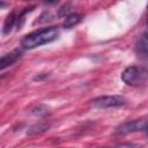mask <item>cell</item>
<instances>
[{
  "label": "cell",
  "instance_id": "obj_1",
  "mask_svg": "<svg viewBox=\"0 0 148 148\" xmlns=\"http://www.w3.org/2000/svg\"><path fill=\"white\" fill-rule=\"evenodd\" d=\"M58 36H59L58 28H54V27L44 28V29H40V30H37V31L25 35L21 39V46L23 49L31 50V49H35L40 45H44V44L56 40L58 38Z\"/></svg>",
  "mask_w": 148,
  "mask_h": 148
},
{
  "label": "cell",
  "instance_id": "obj_2",
  "mask_svg": "<svg viewBox=\"0 0 148 148\" xmlns=\"http://www.w3.org/2000/svg\"><path fill=\"white\" fill-rule=\"evenodd\" d=\"M147 72L143 68L136 66H130L125 68L121 74V80L128 86H139L145 82Z\"/></svg>",
  "mask_w": 148,
  "mask_h": 148
},
{
  "label": "cell",
  "instance_id": "obj_3",
  "mask_svg": "<svg viewBox=\"0 0 148 148\" xmlns=\"http://www.w3.org/2000/svg\"><path fill=\"white\" fill-rule=\"evenodd\" d=\"M92 105L96 108H114L121 106L126 103V98L121 95H111V96H101L91 101Z\"/></svg>",
  "mask_w": 148,
  "mask_h": 148
},
{
  "label": "cell",
  "instance_id": "obj_4",
  "mask_svg": "<svg viewBox=\"0 0 148 148\" xmlns=\"http://www.w3.org/2000/svg\"><path fill=\"white\" fill-rule=\"evenodd\" d=\"M147 123H148V118L127 121V123H124L123 125H120L116 130V133L117 134H127V133H132V132H136V131H145Z\"/></svg>",
  "mask_w": 148,
  "mask_h": 148
},
{
  "label": "cell",
  "instance_id": "obj_5",
  "mask_svg": "<svg viewBox=\"0 0 148 148\" xmlns=\"http://www.w3.org/2000/svg\"><path fill=\"white\" fill-rule=\"evenodd\" d=\"M135 52L138 54V58H140L141 60L148 61V35L147 34H143L138 40L135 46Z\"/></svg>",
  "mask_w": 148,
  "mask_h": 148
},
{
  "label": "cell",
  "instance_id": "obj_6",
  "mask_svg": "<svg viewBox=\"0 0 148 148\" xmlns=\"http://www.w3.org/2000/svg\"><path fill=\"white\" fill-rule=\"evenodd\" d=\"M21 54H22V51L18 50V49H16V50H14V51H12V52L2 56V58L0 60V68L1 69H5L6 67L13 65L21 57Z\"/></svg>",
  "mask_w": 148,
  "mask_h": 148
},
{
  "label": "cell",
  "instance_id": "obj_7",
  "mask_svg": "<svg viewBox=\"0 0 148 148\" xmlns=\"http://www.w3.org/2000/svg\"><path fill=\"white\" fill-rule=\"evenodd\" d=\"M49 128H50V124H49V123H46V121H39V123H37V124L32 125V126L28 130L27 134H28V135H36V134H40V133H43V132L47 131Z\"/></svg>",
  "mask_w": 148,
  "mask_h": 148
},
{
  "label": "cell",
  "instance_id": "obj_8",
  "mask_svg": "<svg viewBox=\"0 0 148 148\" xmlns=\"http://www.w3.org/2000/svg\"><path fill=\"white\" fill-rule=\"evenodd\" d=\"M81 21V15L77 14V13H72L71 15H68L67 17H65V21H64V28L66 29H69L74 25H76L79 22Z\"/></svg>",
  "mask_w": 148,
  "mask_h": 148
},
{
  "label": "cell",
  "instance_id": "obj_9",
  "mask_svg": "<svg viewBox=\"0 0 148 148\" xmlns=\"http://www.w3.org/2000/svg\"><path fill=\"white\" fill-rule=\"evenodd\" d=\"M14 23H15V15H14V13H10L7 16L6 21H5V24H3V34H8L12 30Z\"/></svg>",
  "mask_w": 148,
  "mask_h": 148
},
{
  "label": "cell",
  "instance_id": "obj_10",
  "mask_svg": "<svg viewBox=\"0 0 148 148\" xmlns=\"http://www.w3.org/2000/svg\"><path fill=\"white\" fill-rule=\"evenodd\" d=\"M113 148H140V145L138 143H132V142H126V143H120Z\"/></svg>",
  "mask_w": 148,
  "mask_h": 148
},
{
  "label": "cell",
  "instance_id": "obj_11",
  "mask_svg": "<svg viewBox=\"0 0 148 148\" xmlns=\"http://www.w3.org/2000/svg\"><path fill=\"white\" fill-rule=\"evenodd\" d=\"M145 132L148 134V123H147V125H146V128H145Z\"/></svg>",
  "mask_w": 148,
  "mask_h": 148
}]
</instances>
